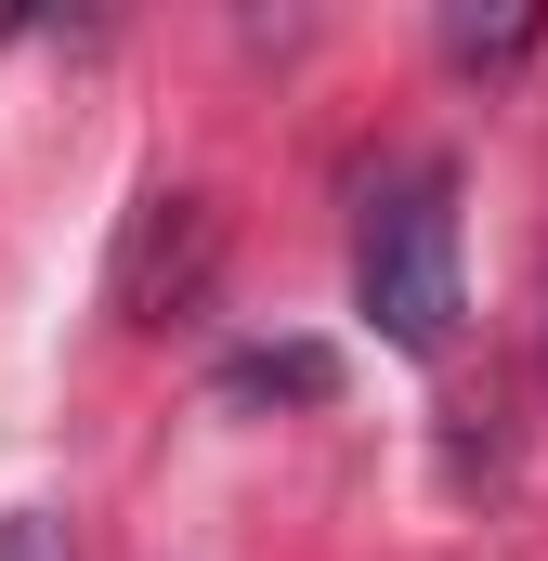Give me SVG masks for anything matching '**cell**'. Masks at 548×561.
Returning <instances> with one entry per match:
<instances>
[{"label": "cell", "mask_w": 548, "mask_h": 561, "mask_svg": "<svg viewBox=\"0 0 548 561\" xmlns=\"http://www.w3.org/2000/svg\"><path fill=\"white\" fill-rule=\"evenodd\" d=\"M353 300H366V327L392 353H444V327H457V170L444 157H418V170H392L366 196V222H353Z\"/></svg>", "instance_id": "cell-1"}, {"label": "cell", "mask_w": 548, "mask_h": 561, "mask_svg": "<svg viewBox=\"0 0 548 561\" xmlns=\"http://www.w3.org/2000/svg\"><path fill=\"white\" fill-rule=\"evenodd\" d=\"M209 262H222V222H209V196H144L132 236H118V313L132 327H170V313H196L209 300Z\"/></svg>", "instance_id": "cell-2"}, {"label": "cell", "mask_w": 548, "mask_h": 561, "mask_svg": "<svg viewBox=\"0 0 548 561\" xmlns=\"http://www.w3.org/2000/svg\"><path fill=\"white\" fill-rule=\"evenodd\" d=\"M222 392H236V405H274V392H287V405H327V392H340V353H327V340H274V353H236V366H222Z\"/></svg>", "instance_id": "cell-3"}, {"label": "cell", "mask_w": 548, "mask_h": 561, "mask_svg": "<svg viewBox=\"0 0 548 561\" xmlns=\"http://www.w3.org/2000/svg\"><path fill=\"white\" fill-rule=\"evenodd\" d=\"M523 39H536V13H496V26H483V13H457V26H444V53H457V66H510Z\"/></svg>", "instance_id": "cell-4"}, {"label": "cell", "mask_w": 548, "mask_h": 561, "mask_svg": "<svg viewBox=\"0 0 548 561\" xmlns=\"http://www.w3.org/2000/svg\"><path fill=\"white\" fill-rule=\"evenodd\" d=\"M0 561H66V536H53L39 510H0Z\"/></svg>", "instance_id": "cell-5"}, {"label": "cell", "mask_w": 548, "mask_h": 561, "mask_svg": "<svg viewBox=\"0 0 548 561\" xmlns=\"http://www.w3.org/2000/svg\"><path fill=\"white\" fill-rule=\"evenodd\" d=\"M536 300H548V275H536Z\"/></svg>", "instance_id": "cell-6"}]
</instances>
